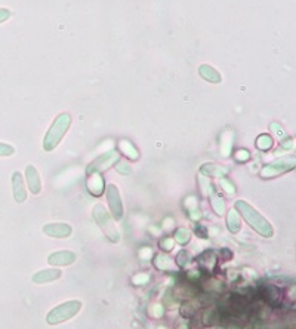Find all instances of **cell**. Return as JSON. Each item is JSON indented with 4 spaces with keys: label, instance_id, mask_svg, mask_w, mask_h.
I'll return each mask as SVG.
<instances>
[{
    "label": "cell",
    "instance_id": "cell-1",
    "mask_svg": "<svg viewBox=\"0 0 296 329\" xmlns=\"http://www.w3.org/2000/svg\"><path fill=\"white\" fill-rule=\"evenodd\" d=\"M236 210L238 212V215H241L246 223L251 225L252 228H255L261 236L264 238H271L274 234V230L269 224V221L265 220L258 210L255 209L253 206H251L248 202L244 200H237L236 202Z\"/></svg>",
    "mask_w": 296,
    "mask_h": 329
},
{
    "label": "cell",
    "instance_id": "cell-2",
    "mask_svg": "<svg viewBox=\"0 0 296 329\" xmlns=\"http://www.w3.org/2000/svg\"><path fill=\"white\" fill-rule=\"evenodd\" d=\"M71 125V118L68 113H61L58 118L55 119V122L51 125L47 134L43 139V149L46 151H52L54 149H57L61 139L64 138V135L67 134L68 128Z\"/></svg>",
    "mask_w": 296,
    "mask_h": 329
},
{
    "label": "cell",
    "instance_id": "cell-3",
    "mask_svg": "<svg viewBox=\"0 0 296 329\" xmlns=\"http://www.w3.org/2000/svg\"><path fill=\"white\" fill-rule=\"evenodd\" d=\"M80 309H82L80 301H67L58 307H55L52 312H49L47 323L49 325H58V323H62L65 320H70L73 316L80 312Z\"/></svg>",
    "mask_w": 296,
    "mask_h": 329
},
{
    "label": "cell",
    "instance_id": "cell-4",
    "mask_svg": "<svg viewBox=\"0 0 296 329\" xmlns=\"http://www.w3.org/2000/svg\"><path fill=\"white\" fill-rule=\"evenodd\" d=\"M93 218H95V221L98 223L100 228L105 233V236L111 240V242L116 243V242L120 240V233H118L117 227L114 225L111 217L108 215V212L105 210V208H104L103 205L98 203V205L93 206Z\"/></svg>",
    "mask_w": 296,
    "mask_h": 329
},
{
    "label": "cell",
    "instance_id": "cell-5",
    "mask_svg": "<svg viewBox=\"0 0 296 329\" xmlns=\"http://www.w3.org/2000/svg\"><path fill=\"white\" fill-rule=\"evenodd\" d=\"M292 169H295V156H287V157H281V159H277L264 166L261 171V177L269 180V178L279 177L281 174H286Z\"/></svg>",
    "mask_w": 296,
    "mask_h": 329
},
{
    "label": "cell",
    "instance_id": "cell-6",
    "mask_svg": "<svg viewBox=\"0 0 296 329\" xmlns=\"http://www.w3.org/2000/svg\"><path fill=\"white\" fill-rule=\"evenodd\" d=\"M120 156H118L117 151L111 150V151H107L104 153L101 157H98L96 160H93L92 163L88 166V175L90 174H101L105 172L107 169H110L114 163H117Z\"/></svg>",
    "mask_w": 296,
    "mask_h": 329
},
{
    "label": "cell",
    "instance_id": "cell-7",
    "mask_svg": "<svg viewBox=\"0 0 296 329\" xmlns=\"http://www.w3.org/2000/svg\"><path fill=\"white\" fill-rule=\"evenodd\" d=\"M107 199H108V205H110L113 217L116 220H121L123 218V203H121V199H120L117 185L110 184L107 187Z\"/></svg>",
    "mask_w": 296,
    "mask_h": 329
},
{
    "label": "cell",
    "instance_id": "cell-8",
    "mask_svg": "<svg viewBox=\"0 0 296 329\" xmlns=\"http://www.w3.org/2000/svg\"><path fill=\"white\" fill-rule=\"evenodd\" d=\"M259 297L264 299L269 307H279L281 304V291L274 285L259 286Z\"/></svg>",
    "mask_w": 296,
    "mask_h": 329
},
{
    "label": "cell",
    "instance_id": "cell-9",
    "mask_svg": "<svg viewBox=\"0 0 296 329\" xmlns=\"http://www.w3.org/2000/svg\"><path fill=\"white\" fill-rule=\"evenodd\" d=\"M44 234L51 236V238H57V239H64L68 238L71 234V227L64 223H52V224L44 225L43 228Z\"/></svg>",
    "mask_w": 296,
    "mask_h": 329
},
{
    "label": "cell",
    "instance_id": "cell-10",
    "mask_svg": "<svg viewBox=\"0 0 296 329\" xmlns=\"http://www.w3.org/2000/svg\"><path fill=\"white\" fill-rule=\"evenodd\" d=\"M26 177H27V182H29L30 192L33 195H39L42 192V181L39 177V172L36 171V168L33 165H29L26 169Z\"/></svg>",
    "mask_w": 296,
    "mask_h": 329
},
{
    "label": "cell",
    "instance_id": "cell-11",
    "mask_svg": "<svg viewBox=\"0 0 296 329\" xmlns=\"http://www.w3.org/2000/svg\"><path fill=\"white\" fill-rule=\"evenodd\" d=\"M74 261H76V254L70 251L55 252V254L49 255V258H47V263L51 266H70Z\"/></svg>",
    "mask_w": 296,
    "mask_h": 329
},
{
    "label": "cell",
    "instance_id": "cell-12",
    "mask_svg": "<svg viewBox=\"0 0 296 329\" xmlns=\"http://www.w3.org/2000/svg\"><path fill=\"white\" fill-rule=\"evenodd\" d=\"M12 187H14V197L18 203H22L27 200V190L24 187L22 175L19 172H14L12 175Z\"/></svg>",
    "mask_w": 296,
    "mask_h": 329
},
{
    "label": "cell",
    "instance_id": "cell-13",
    "mask_svg": "<svg viewBox=\"0 0 296 329\" xmlns=\"http://www.w3.org/2000/svg\"><path fill=\"white\" fill-rule=\"evenodd\" d=\"M88 192L95 197H100L104 193V180L100 174H90L88 178Z\"/></svg>",
    "mask_w": 296,
    "mask_h": 329
},
{
    "label": "cell",
    "instance_id": "cell-14",
    "mask_svg": "<svg viewBox=\"0 0 296 329\" xmlns=\"http://www.w3.org/2000/svg\"><path fill=\"white\" fill-rule=\"evenodd\" d=\"M197 263H199V266L203 270L213 271V270L216 269V266H218V258H216V255H215L213 251H206V252H203V254L197 258Z\"/></svg>",
    "mask_w": 296,
    "mask_h": 329
},
{
    "label": "cell",
    "instance_id": "cell-15",
    "mask_svg": "<svg viewBox=\"0 0 296 329\" xmlns=\"http://www.w3.org/2000/svg\"><path fill=\"white\" fill-rule=\"evenodd\" d=\"M59 277H61V270H42L33 276V282L34 284H47V282L57 280Z\"/></svg>",
    "mask_w": 296,
    "mask_h": 329
},
{
    "label": "cell",
    "instance_id": "cell-16",
    "mask_svg": "<svg viewBox=\"0 0 296 329\" xmlns=\"http://www.w3.org/2000/svg\"><path fill=\"white\" fill-rule=\"evenodd\" d=\"M199 73H200V76H202L205 80L210 82V83H219L222 79L219 72H218L216 68H213L212 65H207V64H202V65L199 67Z\"/></svg>",
    "mask_w": 296,
    "mask_h": 329
},
{
    "label": "cell",
    "instance_id": "cell-17",
    "mask_svg": "<svg viewBox=\"0 0 296 329\" xmlns=\"http://www.w3.org/2000/svg\"><path fill=\"white\" fill-rule=\"evenodd\" d=\"M202 323L205 326H216L219 325V310L218 307H207L202 314Z\"/></svg>",
    "mask_w": 296,
    "mask_h": 329
},
{
    "label": "cell",
    "instance_id": "cell-18",
    "mask_svg": "<svg viewBox=\"0 0 296 329\" xmlns=\"http://www.w3.org/2000/svg\"><path fill=\"white\" fill-rule=\"evenodd\" d=\"M154 267L162 270V271H178V267L174 264L172 258H169L164 254H159L154 256Z\"/></svg>",
    "mask_w": 296,
    "mask_h": 329
},
{
    "label": "cell",
    "instance_id": "cell-19",
    "mask_svg": "<svg viewBox=\"0 0 296 329\" xmlns=\"http://www.w3.org/2000/svg\"><path fill=\"white\" fill-rule=\"evenodd\" d=\"M118 150L131 160H136L139 157V151L136 150V147L133 146L131 141H126V139H121L118 143Z\"/></svg>",
    "mask_w": 296,
    "mask_h": 329
},
{
    "label": "cell",
    "instance_id": "cell-20",
    "mask_svg": "<svg viewBox=\"0 0 296 329\" xmlns=\"http://www.w3.org/2000/svg\"><path fill=\"white\" fill-rule=\"evenodd\" d=\"M227 224H228V230L231 233H238L240 231V227H241V221H240V215L236 209L228 210V215H227Z\"/></svg>",
    "mask_w": 296,
    "mask_h": 329
},
{
    "label": "cell",
    "instance_id": "cell-21",
    "mask_svg": "<svg viewBox=\"0 0 296 329\" xmlns=\"http://www.w3.org/2000/svg\"><path fill=\"white\" fill-rule=\"evenodd\" d=\"M210 205H212V208L215 210V214H218V215H224L225 214V210H227V206H225V200L222 199L221 196L218 195L215 190L210 193Z\"/></svg>",
    "mask_w": 296,
    "mask_h": 329
},
{
    "label": "cell",
    "instance_id": "cell-22",
    "mask_svg": "<svg viewBox=\"0 0 296 329\" xmlns=\"http://www.w3.org/2000/svg\"><path fill=\"white\" fill-rule=\"evenodd\" d=\"M197 310H199V306H197L195 301H192V299L184 301L182 306H181V316H182L184 319H188V320H190V319L194 317V314L197 313Z\"/></svg>",
    "mask_w": 296,
    "mask_h": 329
},
{
    "label": "cell",
    "instance_id": "cell-23",
    "mask_svg": "<svg viewBox=\"0 0 296 329\" xmlns=\"http://www.w3.org/2000/svg\"><path fill=\"white\" fill-rule=\"evenodd\" d=\"M200 171L206 174L205 177H218V178H222V177H225V174H227V169H225V168H219V166L212 163L203 165Z\"/></svg>",
    "mask_w": 296,
    "mask_h": 329
},
{
    "label": "cell",
    "instance_id": "cell-24",
    "mask_svg": "<svg viewBox=\"0 0 296 329\" xmlns=\"http://www.w3.org/2000/svg\"><path fill=\"white\" fill-rule=\"evenodd\" d=\"M231 147H233V134L230 131L224 132L221 136V141H219V149H221V154L224 157L230 156Z\"/></svg>",
    "mask_w": 296,
    "mask_h": 329
},
{
    "label": "cell",
    "instance_id": "cell-25",
    "mask_svg": "<svg viewBox=\"0 0 296 329\" xmlns=\"http://www.w3.org/2000/svg\"><path fill=\"white\" fill-rule=\"evenodd\" d=\"M192 256L191 254L188 252V251H185V249H182L177 256V267H181V269H187V267H190L192 264Z\"/></svg>",
    "mask_w": 296,
    "mask_h": 329
},
{
    "label": "cell",
    "instance_id": "cell-26",
    "mask_svg": "<svg viewBox=\"0 0 296 329\" xmlns=\"http://www.w3.org/2000/svg\"><path fill=\"white\" fill-rule=\"evenodd\" d=\"M273 146H274V139H273L269 135H259L258 139H256V147L261 150V151H268Z\"/></svg>",
    "mask_w": 296,
    "mask_h": 329
},
{
    "label": "cell",
    "instance_id": "cell-27",
    "mask_svg": "<svg viewBox=\"0 0 296 329\" xmlns=\"http://www.w3.org/2000/svg\"><path fill=\"white\" fill-rule=\"evenodd\" d=\"M197 181H199V187H200V192H202V195L203 196H210V193L215 190V189L212 187V182H210V180H209L207 177H205V175L199 174V178H197Z\"/></svg>",
    "mask_w": 296,
    "mask_h": 329
},
{
    "label": "cell",
    "instance_id": "cell-28",
    "mask_svg": "<svg viewBox=\"0 0 296 329\" xmlns=\"http://www.w3.org/2000/svg\"><path fill=\"white\" fill-rule=\"evenodd\" d=\"M190 239H191V233H190V230H187V228L181 227V228H178L177 231H175L174 240L178 242L179 245H187V243L190 242Z\"/></svg>",
    "mask_w": 296,
    "mask_h": 329
},
{
    "label": "cell",
    "instance_id": "cell-29",
    "mask_svg": "<svg viewBox=\"0 0 296 329\" xmlns=\"http://www.w3.org/2000/svg\"><path fill=\"white\" fill-rule=\"evenodd\" d=\"M147 313L153 319H159V317H162L163 314H164V309H163L162 304H153V306L148 307Z\"/></svg>",
    "mask_w": 296,
    "mask_h": 329
},
{
    "label": "cell",
    "instance_id": "cell-30",
    "mask_svg": "<svg viewBox=\"0 0 296 329\" xmlns=\"http://www.w3.org/2000/svg\"><path fill=\"white\" fill-rule=\"evenodd\" d=\"M159 246H160V249H163L164 252H169V251L174 249L175 240L172 239V238H169V236H166V238H162V239L159 240Z\"/></svg>",
    "mask_w": 296,
    "mask_h": 329
},
{
    "label": "cell",
    "instance_id": "cell-31",
    "mask_svg": "<svg viewBox=\"0 0 296 329\" xmlns=\"http://www.w3.org/2000/svg\"><path fill=\"white\" fill-rule=\"evenodd\" d=\"M219 185L222 187V190L227 192L228 195H236V187H234V184L228 180V178H224V177L219 178Z\"/></svg>",
    "mask_w": 296,
    "mask_h": 329
},
{
    "label": "cell",
    "instance_id": "cell-32",
    "mask_svg": "<svg viewBox=\"0 0 296 329\" xmlns=\"http://www.w3.org/2000/svg\"><path fill=\"white\" fill-rule=\"evenodd\" d=\"M251 159V153L248 150H237L234 153V160L238 163H244Z\"/></svg>",
    "mask_w": 296,
    "mask_h": 329
},
{
    "label": "cell",
    "instance_id": "cell-33",
    "mask_svg": "<svg viewBox=\"0 0 296 329\" xmlns=\"http://www.w3.org/2000/svg\"><path fill=\"white\" fill-rule=\"evenodd\" d=\"M15 153V149L9 144L0 143V156H12Z\"/></svg>",
    "mask_w": 296,
    "mask_h": 329
},
{
    "label": "cell",
    "instance_id": "cell-34",
    "mask_svg": "<svg viewBox=\"0 0 296 329\" xmlns=\"http://www.w3.org/2000/svg\"><path fill=\"white\" fill-rule=\"evenodd\" d=\"M133 284L135 285H145L150 280V276L145 274V273H139L136 276H133Z\"/></svg>",
    "mask_w": 296,
    "mask_h": 329
},
{
    "label": "cell",
    "instance_id": "cell-35",
    "mask_svg": "<svg viewBox=\"0 0 296 329\" xmlns=\"http://www.w3.org/2000/svg\"><path fill=\"white\" fill-rule=\"evenodd\" d=\"M194 231H195V236H199L202 239H206L207 238V228L205 225L195 224L194 225Z\"/></svg>",
    "mask_w": 296,
    "mask_h": 329
},
{
    "label": "cell",
    "instance_id": "cell-36",
    "mask_svg": "<svg viewBox=\"0 0 296 329\" xmlns=\"http://www.w3.org/2000/svg\"><path fill=\"white\" fill-rule=\"evenodd\" d=\"M174 329H191V326H190V320H188V319H184V317L179 319V320H177Z\"/></svg>",
    "mask_w": 296,
    "mask_h": 329
},
{
    "label": "cell",
    "instance_id": "cell-37",
    "mask_svg": "<svg viewBox=\"0 0 296 329\" xmlns=\"http://www.w3.org/2000/svg\"><path fill=\"white\" fill-rule=\"evenodd\" d=\"M116 169H117V172L120 174H131V166L128 163H121V162H117L116 165Z\"/></svg>",
    "mask_w": 296,
    "mask_h": 329
},
{
    "label": "cell",
    "instance_id": "cell-38",
    "mask_svg": "<svg viewBox=\"0 0 296 329\" xmlns=\"http://www.w3.org/2000/svg\"><path fill=\"white\" fill-rule=\"evenodd\" d=\"M219 256H221L222 261H228V260H231V258H233V252H231L230 249L224 248V249L219 251Z\"/></svg>",
    "mask_w": 296,
    "mask_h": 329
},
{
    "label": "cell",
    "instance_id": "cell-39",
    "mask_svg": "<svg viewBox=\"0 0 296 329\" xmlns=\"http://www.w3.org/2000/svg\"><path fill=\"white\" fill-rule=\"evenodd\" d=\"M11 15V12L8 9H0V22H3L5 19H8Z\"/></svg>",
    "mask_w": 296,
    "mask_h": 329
},
{
    "label": "cell",
    "instance_id": "cell-40",
    "mask_svg": "<svg viewBox=\"0 0 296 329\" xmlns=\"http://www.w3.org/2000/svg\"><path fill=\"white\" fill-rule=\"evenodd\" d=\"M215 329H224V328H215Z\"/></svg>",
    "mask_w": 296,
    "mask_h": 329
}]
</instances>
